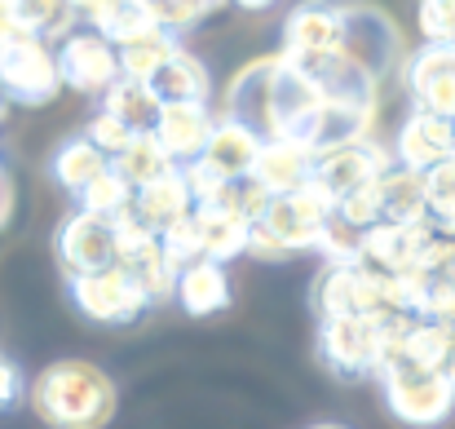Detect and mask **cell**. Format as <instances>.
Wrapping results in <instances>:
<instances>
[{
    "label": "cell",
    "mask_w": 455,
    "mask_h": 429,
    "mask_svg": "<svg viewBox=\"0 0 455 429\" xmlns=\"http://www.w3.org/2000/svg\"><path fill=\"white\" fill-rule=\"evenodd\" d=\"M31 408L53 429H102L116 417V381L98 363L62 359L36 376Z\"/></svg>",
    "instance_id": "obj_1"
},
{
    "label": "cell",
    "mask_w": 455,
    "mask_h": 429,
    "mask_svg": "<svg viewBox=\"0 0 455 429\" xmlns=\"http://www.w3.org/2000/svg\"><path fill=\"white\" fill-rule=\"evenodd\" d=\"M385 385V403L403 425L429 429L443 425L455 412V376L451 372H429V368H411V363H389L380 372Z\"/></svg>",
    "instance_id": "obj_2"
},
{
    "label": "cell",
    "mask_w": 455,
    "mask_h": 429,
    "mask_svg": "<svg viewBox=\"0 0 455 429\" xmlns=\"http://www.w3.org/2000/svg\"><path fill=\"white\" fill-rule=\"evenodd\" d=\"M62 93L58 49L40 36H18L0 49V98L13 107H49Z\"/></svg>",
    "instance_id": "obj_3"
},
{
    "label": "cell",
    "mask_w": 455,
    "mask_h": 429,
    "mask_svg": "<svg viewBox=\"0 0 455 429\" xmlns=\"http://www.w3.org/2000/svg\"><path fill=\"white\" fill-rule=\"evenodd\" d=\"M340 13H345V45L340 53L349 62H358L376 85L389 80V71L407 67L403 58V36L394 27V18L367 0H340Z\"/></svg>",
    "instance_id": "obj_4"
},
{
    "label": "cell",
    "mask_w": 455,
    "mask_h": 429,
    "mask_svg": "<svg viewBox=\"0 0 455 429\" xmlns=\"http://www.w3.org/2000/svg\"><path fill=\"white\" fill-rule=\"evenodd\" d=\"M309 305L323 319L340 314H385L389 310V275L363 266H323L309 287Z\"/></svg>",
    "instance_id": "obj_5"
},
{
    "label": "cell",
    "mask_w": 455,
    "mask_h": 429,
    "mask_svg": "<svg viewBox=\"0 0 455 429\" xmlns=\"http://www.w3.org/2000/svg\"><path fill=\"white\" fill-rule=\"evenodd\" d=\"M58 71H62V89H76L84 98H107L120 80H124V67H120V49L98 36L93 27H76L71 36H62L58 45Z\"/></svg>",
    "instance_id": "obj_6"
},
{
    "label": "cell",
    "mask_w": 455,
    "mask_h": 429,
    "mask_svg": "<svg viewBox=\"0 0 455 429\" xmlns=\"http://www.w3.org/2000/svg\"><path fill=\"white\" fill-rule=\"evenodd\" d=\"M275 80H279V53L248 62V67L226 85V98H221V111H217V116L243 125L261 146L279 142V125H275Z\"/></svg>",
    "instance_id": "obj_7"
},
{
    "label": "cell",
    "mask_w": 455,
    "mask_h": 429,
    "mask_svg": "<svg viewBox=\"0 0 455 429\" xmlns=\"http://www.w3.org/2000/svg\"><path fill=\"white\" fill-rule=\"evenodd\" d=\"M53 253H58L67 279L102 275V271L120 266V231H116V222L76 208V213L58 226V235H53Z\"/></svg>",
    "instance_id": "obj_8"
},
{
    "label": "cell",
    "mask_w": 455,
    "mask_h": 429,
    "mask_svg": "<svg viewBox=\"0 0 455 429\" xmlns=\"http://www.w3.org/2000/svg\"><path fill=\"white\" fill-rule=\"evenodd\" d=\"M345 45V13L340 0H305L283 22V58L292 67H314L336 58Z\"/></svg>",
    "instance_id": "obj_9"
},
{
    "label": "cell",
    "mask_w": 455,
    "mask_h": 429,
    "mask_svg": "<svg viewBox=\"0 0 455 429\" xmlns=\"http://www.w3.org/2000/svg\"><path fill=\"white\" fill-rule=\"evenodd\" d=\"M71 301L84 319L93 323H138L151 310V292L138 284L124 266H111L102 275H84V279H67Z\"/></svg>",
    "instance_id": "obj_10"
},
{
    "label": "cell",
    "mask_w": 455,
    "mask_h": 429,
    "mask_svg": "<svg viewBox=\"0 0 455 429\" xmlns=\"http://www.w3.org/2000/svg\"><path fill=\"white\" fill-rule=\"evenodd\" d=\"M331 213H336V199H331L318 182H309L297 195L270 199L261 226H266L288 253H309V248L318 244V235H323V226H327Z\"/></svg>",
    "instance_id": "obj_11"
},
{
    "label": "cell",
    "mask_w": 455,
    "mask_h": 429,
    "mask_svg": "<svg viewBox=\"0 0 455 429\" xmlns=\"http://www.w3.org/2000/svg\"><path fill=\"white\" fill-rule=\"evenodd\" d=\"M394 168V155L385 150L380 142L363 138V142H349V146H336V150H323L314 159V182L340 204L345 195H354L358 186H371L380 182L385 173Z\"/></svg>",
    "instance_id": "obj_12"
},
{
    "label": "cell",
    "mask_w": 455,
    "mask_h": 429,
    "mask_svg": "<svg viewBox=\"0 0 455 429\" xmlns=\"http://www.w3.org/2000/svg\"><path fill=\"white\" fill-rule=\"evenodd\" d=\"M407 76V93L416 102V111L455 120V45H429L416 49L403 67Z\"/></svg>",
    "instance_id": "obj_13"
},
{
    "label": "cell",
    "mask_w": 455,
    "mask_h": 429,
    "mask_svg": "<svg viewBox=\"0 0 455 429\" xmlns=\"http://www.w3.org/2000/svg\"><path fill=\"white\" fill-rule=\"evenodd\" d=\"M455 159V120H443V116H429V111H416L403 120L398 129V142H394V164L429 177L434 168L451 164Z\"/></svg>",
    "instance_id": "obj_14"
},
{
    "label": "cell",
    "mask_w": 455,
    "mask_h": 429,
    "mask_svg": "<svg viewBox=\"0 0 455 429\" xmlns=\"http://www.w3.org/2000/svg\"><path fill=\"white\" fill-rule=\"evenodd\" d=\"M434 239V226H371L363 239V262L380 275H411L420 271L425 244Z\"/></svg>",
    "instance_id": "obj_15"
},
{
    "label": "cell",
    "mask_w": 455,
    "mask_h": 429,
    "mask_svg": "<svg viewBox=\"0 0 455 429\" xmlns=\"http://www.w3.org/2000/svg\"><path fill=\"white\" fill-rule=\"evenodd\" d=\"M212 129H217L212 107H164L159 125H155V138H159V146L168 150V159L177 168H186V164L204 159Z\"/></svg>",
    "instance_id": "obj_16"
},
{
    "label": "cell",
    "mask_w": 455,
    "mask_h": 429,
    "mask_svg": "<svg viewBox=\"0 0 455 429\" xmlns=\"http://www.w3.org/2000/svg\"><path fill=\"white\" fill-rule=\"evenodd\" d=\"M314 150L301 142H292V138H283V142H266L261 146V155H257V168H252V182H261L275 199L279 195H297L305 190L309 182H314Z\"/></svg>",
    "instance_id": "obj_17"
},
{
    "label": "cell",
    "mask_w": 455,
    "mask_h": 429,
    "mask_svg": "<svg viewBox=\"0 0 455 429\" xmlns=\"http://www.w3.org/2000/svg\"><path fill=\"white\" fill-rule=\"evenodd\" d=\"M129 213H133L151 235H164L168 226H177L181 217H190V213H195V195H190V186H186V173L172 168L168 177L142 186V190L133 195V208H129Z\"/></svg>",
    "instance_id": "obj_18"
},
{
    "label": "cell",
    "mask_w": 455,
    "mask_h": 429,
    "mask_svg": "<svg viewBox=\"0 0 455 429\" xmlns=\"http://www.w3.org/2000/svg\"><path fill=\"white\" fill-rule=\"evenodd\" d=\"M147 85H151V93L164 107H208V98H212L208 67L195 53H186V49H177Z\"/></svg>",
    "instance_id": "obj_19"
},
{
    "label": "cell",
    "mask_w": 455,
    "mask_h": 429,
    "mask_svg": "<svg viewBox=\"0 0 455 429\" xmlns=\"http://www.w3.org/2000/svg\"><path fill=\"white\" fill-rule=\"evenodd\" d=\"M257 155H261V142H257L243 125H235V120L217 116V129H212L208 150H204V159H199V164H208L221 182H239V177H252Z\"/></svg>",
    "instance_id": "obj_20"
},
{
    "label": "cell",
    "mask_w": 455,
    "mask_h": 429,
    "mask_svg": "<svg viewBox=\"0 0 455 429\" xmlns=\"http://www.w3.org/2000/svg\"><path fill=\"white\" fill-rule=\"evenodd\" d=\"M380 208H385L380 226H425L429 222V182L420 173L394 164L380 177Z\"/></svg>",
    "instance_id": "obj_21"
},
{
    "label": "cell",
    "mask_w": 455,
    "mask_h": 429,
    "mask_svg": "<svg viewBox=\"0 0 455 429\" xmlns=\"http://www.w3.org/2000/svg\"><path fill=\"white\" fill-rule=\"evenodd\" d=\"M177 301H181V310L195 314V319H208V314L226 310V305H230L226 266H217V262H195V266H186L181 279H177Z\"/></svg>",
    "instance_id": "obj_22"
},
{
    "label": "cell",
    "mask_w": 455,
    "mask_h": 429,
    "mask_svg": "<svg viewBox=\"0 0 455 429\" xmlns=\"http://www.w3.org/2000/svg\"><path fill=\"white\" fill-rule=\"evenodd\" d=\"M199 217V231H204V262H235L248 253V235H252V222H243L239 213H226V208H195Z\"/></svg>",
    "instance_id": "obj_23"
},
{
    "label": "cell",
    "mask_w": 455,
    "mask_h": 429,
    "mask_svg": "<svg viewBox=\"0 0 455 429\" xmlns=\"http://www.w3.org/2000/svg\"><path fill=\"white\" fill-rule=\"evenodd\" d=\"M394 363H411V368H429V372H451L455 336L443 323H434V319H411Z\"/></svg>",
    "instance_id": "obj_24"
},
{
    "label": "cell",
    "mask_w": 455,
    "mask_h": 429,
    "mask_svg": "<svg viewBox=\"0 0 455 429\" xmlns=\"http://www.w3.org/2000/svg\"><path fill=\"white\" fill-rule=\"evenodd\" d=\"M107 168H111V159L89 142L84 134L71 138V142H62L58 146V155H53V182H58L62 190H71L76 199H80V195H84Z\"/></svg>",
    "instance_id": "obj_25"
},
{
    "label": "cell",
    "mask_w": 455,
    "mask_h": 429,
    "mask_svg": "<svg viewBox=\"0 0 455 429\" xmlns=\"http://www.w3.org/2000/svg\"><path fill=\"white\" fill-rule=\"evenodd\" d=\"M102 111H107V116H116V120H124L133 134H155L164 102L151 93V85H147V80H129V76H124V80L102 98Z\"/></svg>",
    "instance_id": "obj_26"
},
{
    "label": "cell",
    "mask_w": 455,
    "mask_h": 429,
    "mask_svg": "<svg viewBox=\"0 0 455 429\" xmlns=\"http://www.w3.org/2000/svg\"><path fill=\"white\" fill-rule=\"evenodd\" d=\"M111 168L133 186V190H142V186H151V182H159V177H168L177 164L168 159V150L159 146V138L155 134H138L133 142L124 146L116 159H111Z\"/></svg>",
    "instance_id": "obj_27"
},
{
    "label": "cell",
    "mask_w": 455,
    "mask_h": 429,
    "mask_svg": "<svg viewBox=\"0 0 455 429\" xmlns=\"http://www.w3.org/2000/svg\"><path fill=\"white\" fill-rule=\"evenodd\" d=\"M89 27H93L98 36H107V40L120 49V45H129V40H138V36L155 31L159 18L151 13L147 0H116V4H107L102 13H93Z\"/></svg>",
    "instance_id": "obj_28"
},
{
    "label": "cell",
    "mask_w": 455,
    "mask_h": 429,
    "mask_svg": "<svg viewBox=\"0 0 455 429\" xmlns=\"http://www.w3.org/2000/svg\"><path fill=\"white\" fill-rule=\"evenodd\" d=\"M177 49H181V45H177V31L155 27V31H147V36H138V40L120 45V67H124V76H129V80H151L155 71H159Z\"/></svg>",
    "instance_id": "obj_29"
},
{
    "label": "cell",
    "mask_w": 455,
    "mask_h": 429,
    "mask_svg": "<svg viewBox=\"0 0 455 429\" xmlns=\"http://www.w3.org/2000/svg\"><path fill=\"white\" fill-rule=\"evenodd\" d=\"M13 18L22 22V31H31V36L58 45L62 36L76 31V18H80V13L71 9V0H18V4H13Z\"/></svg>",
    "instance_id": "obj_30"
},
{
    "label": "cell",
    "mask_w": 455,
    "mask_h": 429,
    "mask_svg": "<svg viewBox=\"0 0 455 429\" xmlns=\"http://www.w3.org/2000/svg\"><path fill=\"white\" fill-rule=\"evenodd\" d=\"M363 239H367V231H358L340 213H331L314 253L323 257V266H363Z\"/></svg>",
    "instance_id": "obj_31"
},
{
    "label": "cell",
    "mask_w": 455,
    "mask_h": 429,
    "mask_svg": "<svg viewBox=\"0 0 455 429\" xmlns=\"http://www.w3.org/2000/svg\"><path fill=\"white\" fill-rule=\"evenodd\" d=\"M133 186L116 173V168H107L84 195H80V213H93V217H107V222H116V217H124L129 208H133Z\"/></svg>",
    "instance_id": "obj_32"
},
{
    "label": "cell",
    "mask_w": 455,
    "mask_h": 429,
    "mask_svg": "<svg viewBox=\"0 0 455 429\" xmlns=\"http://www.w3.org/2000/svg\"><path fill=\"white\" fill-rule=\"evenodd\" d=\"M159 244H164V253H168V262H172L177 271L204 262V231H199V217H195V213L181 217L177 226H168V231L159 235Z\"/></svg>",
    "instance_id": "obj_33"
},
{
    "label": "cell",
    "mask_w": 455,
    "mask_h": 429,
    "mask_svg": "<svg viewBox=\"0 0 455 429\" xmlns=\"http://www.w3.org/2000/svg\"><path fill=\"white\" fill-rule=\"evenodd\" d=\"M336 213H340L349 226H358V231H371V226H380V222H385V208H380V182H371V186H358L354 195H345V199L336 204Z\"/></svg>",
    "instance_id": "obj_34"
},
{
    "label": "cell",
    "mask_w": 455,
    "mask_h": 429,
    "mask_svg": "<svg viewBox=\"0 0 455 429\" xmlns=\"http://www.w3.org/2000/svg\"><path fill=\"white\" fill-rule=\"evenodd\" d=\"M151 4V13L159 18V27H168V31H181V27H195V22H204L221 0H147Z\"/></svg>",
    "instance_id": "obj_35"
},
{
    "label": "cell",
    "mask_w": 455,
    "mask_h": 429,
    "mask_svg": "<svg viewBox=\"0 0 455 429\" xmlns=\"http://www.w3.org/2000/svg\"><path fill=\"white\" fill-rule=\"evenodd\" d=\"M84 138H89V142L98 146V150H102L107 159H116V155H120L124 146L133 142L138 134H133V129H129L124 120H116V116H107V111H98V116L89 120V129H84Z\"/></svg>",
    "instance_id": "obj_36"
},
{
    "label": "cell",
    "mask_w": 455,
    "mask_h": 429,
    "mask_svg": "<svg viewBox=\"0 0 455 429\" xmlns=\"http://www.w3.org/2000/svg\"><path fill=\"white\" fill-rule=\"evenodd\" d=\"M420 31L429 45H455V0H420Z\"/></svg>",
    "instance_id": "obj_37"
},
{
    "label": "cell",
    "mask_w": 455,
    "mask_h": 429,
    "mask_svg": "<svg viewBox=\"0 0 455 429\" xmlns=\"http://www.w3.org/2000/svg\"><path fill=\"white\" fill-rule=\"evenodd\" d=\"M18 394H22V372L0 354V412H4V408H13V403H18Z\"/></svg>",
    "instance_id": "obj_38"
},
{
    "label": "cell",
    "mask_w": 455,
    "mask_h": 429,
    "mask_svg": "<svg viewBox=\"0 0 455 429\" xmlns=\"http://www.w3.org/2000/svg\"><path fill=\"white\" fill-rule=\"evenodd\" d=\"M18 36H31V31H22V22L13 18V9H4V4H0V49H4V45H13Z\"/></svg>",
    "instance_id": "obj_39"
},
{
    "label": "cell",
    "mask_w": 455,
    "mask_h": 429,
    "mask_svg": "<svg viewBox=\"0 0 455 429\" xmlns=\"http://www.w3.org/2000/svg\"><path fill=\"white\" fill-rule=\"evenodd\" d=\"M107 4H116V0H71V9H76V13H80V18H84V22H89V18H93V13H102V9H107Z\"/></svg>",
    "instance_id": "obj_40"
},
{
    "label": "cell",
    "mask_w": 455,
    "mask_h": 429,
    "mask_svg": "<svg viewBox=\"0 0 455 429\" xmlns=\"http://www.w3.org/2000/svg\"><path fill=\"white\" fill-rule=\"evenodd\" d=\"M235 4H239V9H270L275 0H235Z\"/></svg>",
    "instance_id": "obj_41"
},
{
    "label": "cell",
    "mask_w": 455,
    "mask_h": 429,
    "mask_svg": "<svg viewBox=\"0 0 455 429\" xmlns=\"http://www.w3.org/2000/svg\"><path fill=\"white\" fill-rule=\"evenodd\" d=\"M309 429H345V425H331V421H323V425H309Z\"/></svg>",
    "instance_id": "obj_42"
},
{
    "label": "cell",
    "mask_w": 455,
    "mask_h": 429,
    "mask_svg": "<svg viewBox=\"0 0 455 429\" xmlns=\"http://www.w3.org/2000/svg\"><path fill=\"white\" fill-rule=\"evenodd\" d=\"M0 4H4V9H13V4H18V0H0Z\"/></svg>",
    "instance_id": "obj_43"
},
{
    "label": "cell",
    "mask_w": 455,
    "mask_h": 429,
    "mask_svg": "<svg viewBox=\"0 0 455 429\" xmlns=\"http://www.w3.org/2000/svg\"><path fill=\"white\" fill-rule=\"evenodd\" d=\"M4 107H9V102H4V98H0V111H4Z\"/></svg>",
    "instance_id": "obj_44"
},
{
    "label": "cell",
    "mask_w": 455,
    "mask_h": 429,
    "mask_svg": "<svg viewBox=\"0 0 455 429\" xmlns=\"http://www.w3.org/2000/svg\"><path fill=\"white\" fill-rule=\"evenodd\" d=\"M451 376H455V363H451Z\"/></svg>",
    "instance_id": "obj_45"
}]
</instances>
